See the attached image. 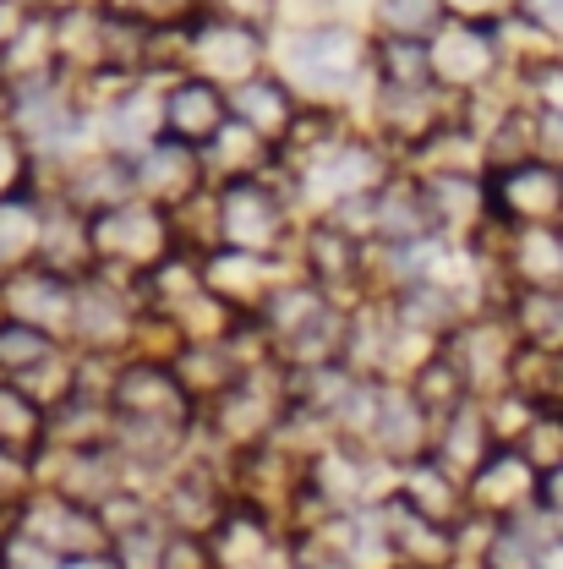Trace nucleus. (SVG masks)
I'll return each instance as SVG.
<instances>
[{
  "mask_svg": "<svg viewBox=\"0 0 563 569\" xmlns=\"http://www.w3.org/2000/svg\"><path fill=\"white\" fill-rule=\"evenodd\" d=\"M284 67L312 93H345L361 71H372V44L340 22H306L284 39Z\"/></svg>",
  "mask_w": 563,
  "mask_h": 569,
  "instance_id": "1",
  "label": "nucleus"
},
{
  "mask_svg": "<svg viewBox=\"0 0 563 569\" xmlns=\"http://www.w3.org/2000/svg\"><path fill=\"white\" fill-rule=\"evenodd\" d=\"M503 67L493 44V22L487 17H454L438 39H432V77L438 88H482Z\"/></svg>",
  "mask_w": 563,
  "mask_h": 569,
  "instance_id": "2",
  "label": "nucleus"
},
{
  "mask_svg": "<svg viewBox=\"0 0 563 569\" xmlns=\"http://www.w3.org/2000/svg\"><path fill=\"white\" fill-rule=\"evenodd\" d=\"M159 104H164V132L175 142H187V148H209L230 127V93L209 77H198V71L170 82Z\"/></svg>",
  "mask_w": 563,
  "mask_h": 569,
  "instance_id": "3",
  "label": "nucleus"
},
{
  "mask_svg": "<svg viewBox=\"0 0 563 569\" xmlns=\"http://www.w3.org/2000/svg\"><path fill=\"white\" fill-rule=\"evenodd\" d=\"M230 116L241 121V127H252L258 138H269V142H280L290 127H295V93L284 88L280 77H247L241 88H230Z\"/></svg>",
  "mask_w": 563,
  "mask_h": 569,
  "instance_id": "4",
  "label": "nucleus"
},
{
  "mask_svg": "<svg viewBox=\"0 0 563 569\" xmlns=\"http://www.w3.org/2000/svg\"><path fill=\"white\" fill-rule=\"evenodd\" d=\"M383 39H416V44H432L449 22H454V6L449 0H378L372 6Z\"/></svg>",
  "mask_w": 563,
  "mask_h": 569,
  "instance_id": "5",
  "label": "nucleus"
},
{
  "mask_svg": "<svg viewBox=\"0 0 563 569\" xmlns=\"http://www.w3.org/2000/svg\"><path fill=\"white\" fill-rule=\"evenodd\" d=\"M372 71H378L383 88H438L432 44H416V39H378L372 44Z\"/></svg>",
  "mask_w": 563,
  "mask_h": 569,
  "instance_id": "6",
  "label": "nucleus"
},
{
  "mask_svg": "<svg viewBox=\"0 0 563 569\" xmlns=\"http://www.w3.org/2000/svg\"><path fill=\"white\" fill-rule=\"evenodd\" d=\"M306 263H312L323 280H351L355 269H361L355 230H345V224H318L312 241H306Z\"/></svg>",
  "mask_w": 563,
  "mask_h": 569,
  "instance_id": "7",
  "label": "nucleus"
},
{
  "mask_svg": "<svg viewBox=\"0 0 563 569\" xmlns=\"http://www.w3.org/2000/svg\"><path fill=\"white\" fill-rule=\"evenodd\" d=\"M56 356V346H50V335L44 329H33V323H22V318H6L0 323V367L6 372H33V367H44Z\"/></svg>",
  "mask_w": 563,
  "mask_h": 569,
  "instance_id": "8",
  "label": "nucleus"
},
{
  "mask_svg": "<svg viewBox=\"0 0 563 569\" xmlns=\"http://www.w3.org/2000/svg\"><path fill=\"white\" fill-rule=\"evenodd\" d=\"M39 427H44V417L28 406V395H22L17 383H6V389H0V443H6V449H17V443H22V438H33Z\"/></svg>",
  "mask_w": 563,
  "mask_h": 569,
  "instance_id": "9",
  "label": "nucleus"
},
{
  "mask_svg": "<svg viewBox=\"0 0 563 569\" xmlns=\"http://www.w3.org/2000/svg\"><path fill=\"white\" fill-rule=\"evenodd\" d=\"M203 11L263 33V22H274V17H280V0H203Z\"/></svg>",
  "mask_w": 563,
  "mask_h": 569,
  "instance_id": "10",
  "label": "nucleus"
},
{
  "mask_svg": "<svg viewBox=\"0 0 563 569\" xmlns=\"http://www.w3.org/2000/svg\"><path fill=\"white\" fill-rule=\"evenodd\" d=\"M536 159L563 170V110L559 104H536Z\"/></svg>",
  "mask_w": 563,
  "mask_h": 569,
  "instance_id": "11",
  "label": "nucleus"
},
{
  "mask_svg": "<svg viewBox=\"0 0 563 569\" xmlns=\"http://www.w3.org/2000/svg\"><path fill=\"white\" fill-rule=\"evenodd\" d=\"M520 17H531L536 28H547L553 39H563V0H514Z\"/></svg>",
  "mask_w": 563,
  "mask_h": 569,
  "instance_id": "12",
  "label": "nucleus"
},
{
  "mask_svg": "<svg viewBox=\"0 0 563 569\" xmlns=\"http://www.w3.org/2000/svg\"><path fill=\"white\" fill-rule=\"evenodd\" d=\"M536 503L553 515L563 526V466H553V471H542V482H536Z\"/></svg>",
  "mask_w": 563,
  "mask_h": 569,
  "instance_id": "13",
  "label": "nucleus"
},
{
  "mask_svg": "<svg viewBox=\"0 0 563 569\" xmlns=\"http://www.w3.org/2000/svg\"><path fill=\"white\" fill-rule=\"evenodd\" d=\"M11 176H17V148H11V142L0 138V192L11 187Z\"/></svg>",
  "mask_w": 563,
  "mask_h": 569,
  "instance_id": "14",
  "label": "nucleus"
},
{
  "mask_svg": "<svg viewBox=\"0 0 563 569\" xmlns=\"http://www.w3.org/2000/svg\"><path fill=\"white\" fill-rule=\"evenodd\" d=\"M559 67H563V50H559Z\"/></svg>",
  "mask_w": 563,
  "mask_h": 569,
  "instance_id": "15",
  "label": "nucleus"
}]
</instances>
